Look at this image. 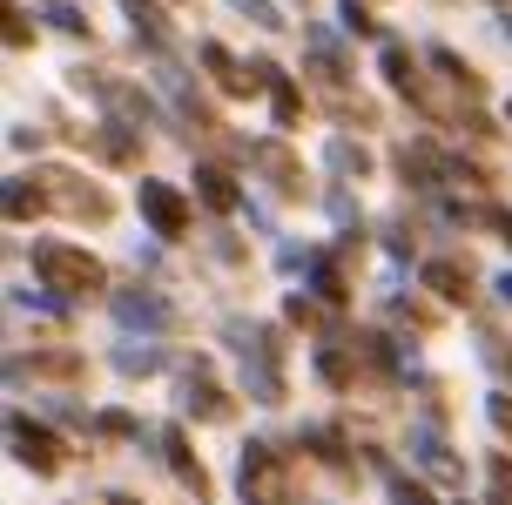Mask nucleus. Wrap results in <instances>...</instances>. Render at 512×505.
<instances>
[{
  "mask_svg": "<svg viewBox=\"0 0 512 505\" xmlns=\"http://www.w3.org/2000/svg\"><path fill=\"white\" fill-rule=\"evenodd\" d=\"M34 277L48 283V290H61V297H95L102 290V263L88 250H75V243H34Z\"/></svg>",
  "mask_w": 512,
  "mask_h": 505,
  "instance_id": "nucleus-1",
  "label": "nucleus"
},
{
  "mask_svg": "<svg viewBox=\"0 0 512 505\" xmlns=\"http://www.w3.org/2000/svg\"><path fill=\"white\" fill-rule=\"evenodd\" d=\"M196 189H203L209 209H236V182L223 176V169H196Z\"/></svg>",
  "mask_w": 512,
  "mask_h": 505,
  "instance_id": "nucleus-12",
  "label": "nucleus"
},
{
  "mask_svg": "<svg viewBox=\"0 0 512 505\" xmlns=\"http://www.w3.org/2000/svg\"><path fill=\"white\" fill-rule=\"evenodd\" d=\"M7 41H14V48H27V41H34V34H27V14L14 7V0H7Z\"/></svg>",
  "mask_w": 512,
  "mask_h": 505,
  "instance_id": "nucleus-16",
  "label": "nucleus"
},
{
  "mask_svg": "<svg viewBox=\"0 0 512 505\" xmlns=\"http://www.w3.org/2000/svg\"><path fill=\"white\" fill-rule=\"evenodd\" d=\"M425 283L445 303H472V270H459V263H425Z\"/></svg>",
  "mask_w": 512,
  "mask_h": 505,
  "instance_id": "nucleus-7",
  "label": "nucleus"
},
{
  "mask_svg": "<svg viewBox=\"0 0 512 505\" xmlns=\"http://www.w3.org/2000/svg\"><path fill=\"white\" fill-rule=\"evenodd\" d=\"M34 182L54 196V209H68V216H81V223H108V216H115V202H108L88 176H75V169H41Z\"/></svg>",
  "mask_w": 512,
  "mask_h": 505,
  "instance_id": "nucleus-3",
  "label": "nucleus"
},
{
  "mask_svg": "<svg viewBox=\"0 0 512 505\" xmlns=\"http://www.w3.org/2000/svg\"><path fill=\"white\" fill-rule=\"evenodd\" d=\"M391 499H398V505H432V499H425V492H418V485H405V479L391 485Z\"/></svg>",
  "mask_w": 512,
  "mask_h": 505,
  "instance_id": "nucleus-18",
  "label": "nucleus"
},
{
  "mask_svg": "<svg viewBox=\"0 0 512 505\" xmlns=\"http://www.w3.org/2000/svg\"><path fill=\"white\" fill-rule=\"evenodd\" d=\"M432 68H438V75H445V81H452V88H459L465 101L479 95V75H472V68H465V61H459V54H452V48H432Z\"/></svg>",
  "mask_w": 512,
  "mask_h": 505,
  "instance_id": "nucleus-9",
  "label": "nucleus"
},
{
  "mask_svg": "<svg viewBox=\"0 0 512 505\" xmlns=\"http://www.w3.org/2000/svg\"><path fill=\"white\" fill-rule=\"evenodd\" d=\"M34 189H41V182H34ZM34 189H27V182H14V189H7V216H14V223H21V216H41V209H48V196H34Z\"/></svg>",
  "mask_w": 512,
  "mask_h": 505,
  "instance_id": "nucleus-13",
  "label": "nucleus"
},
{
  "mask_svg": "<svg viewBox=\"0 0 512 505\" xmlns=\"http://www.w3.org/2000/svg\"><path fill=\"white\" fill-rule=\"evenodd\" d=\"M34 371H41V378H75L81 364H75V351H41V357H34Z\"/></svg>",
  "mask_w": 512,
  "mask_h": 505,
  "instance_id": "nucleus-14",
  "label": "nucleus"
},
{
  "mask_svg": "<svg viewBox=\"0 0 512 505\" xmlns=\"http://www.w3.org/2000/svg\"><path fill=\"white\" fill-rule=\"evenodd\" d=\"M506 297H512V277H506Z\"/></svg>",
  "mask_w": 512,
  "mask_h": 505,
  "instance_id": "nucleus-21",
  "label": "nucleus"
},
{
  "mask_svg": "<svg viewBox=\"0 0 512 505\" xmlns=\"http://www.w3.org/2000/svg\"><path fill=\"white\" fill-rule=\"evenodd\" d=\"M189 404H196V418H230V398L209 384V371H196V378H189Z\"/></svg>",
  "mask_w": 512,
  "mask_h": 505,
  "instance_id": "nucleus-8",
  "label": "nucleus"
},
{
  "mask_svg": "<svg viewBox=\"0 0 512 505\" xmlns=\"http://www.w3.org/2000/svg\"><path fill=\"white\" fill-rule=\"evenodd\" d=\"M162 445H169V465H176V479H182V485H196V499H203V492H209V479H203V465H196V458H189V445H182L176 431H169V438H162Z\"/></svg>",
  "mask_w": 512,
  "mask_h": 505,
  "instance_id": "nucleus-11",
  "label": "nucleus"
},
{
  "mask_svg": "<svg viewBox=\"0 0 512 505\" xmlns=\"http://www.w3.org/2000/svg\"><path fill=\"white\" fill-rule=\"evenodd\" d=\"M142 216H149L162 236H182V229H189V202H182V189H169V182H142Z\"/></svg>",
  "mask_w": 512,
  "mask_h": 505,
  "instance_id": "nucleus-4",
  "label": "nucleus"
},
{
  "mask_svg": "<svg viewBox=\"0 0 512 505\" xmlns=\"http://www.w3.org/2000/svg\"><path fill=\"white\" fill-rule=\"evenodd\" d=\"M203 68L216 75V88H223V95H256V88H250V68H236V61L216 48V41L203 48Z\"/></svg>",
  "mask_w": 512,
  "mask_h": 505,
  "instance_id": "nucleus-6",
  "label": "nucleus"
},
{
  "mask_svg": "<svg viewBox=\"0 0 512 505\" xmlns=\"http://www.w3.org/2000/svg\"><path fill=\"white\" fill-rule=\"evenodd\" d=\"M243 499L250 505H297V479L270 445H250L243 452Z\"/></svg>",
  "mask_w": 512,
  "mask_h": 505,
  "instance_id": "nucleus-2",
  "label": "nucleus"
},
{
  "mask_svg": "<svg viewBox=\"0 0 512 505\" xmlns=\"http://www.w3.org/2000/svg\"><path fill=\"white\" fill-rule=\"evenodd\" d=\"M14 458H27L34 472H61V445L41 425H27V418H14Z\"/></svg>",
  "mask_w": 512,
  "mask_h": 505,
  "instance_id": "nucleus-5",
  "label": "nucleus"
},
{
  "mask_svg": "<svg viewBox=\"0 0 512 505\" xmlns=\"http://www.w3.org/2000/svg\"><path fill=\"white\" fill-rule=\"evenodd\" d=\"M122 14H128V21H135V27H142L149 41H169V14H162L155 0H122Z\"/></svg>",
  "mask_w": 512,
  "mask_h": 505,
  "instance_id": "nucleus-10",
  "label": "nucleus"
},
{
  "mask_svg": "<svg viewBox=\"0 0 512 505\" xmlns=\"http://www.w3.org/2000/svg\"><path fill=\"white\" fill-rule=\"evenodd\" d=\"M344 21H351V27H358V34H378V21H371V14H364V7H358V0H344Z\"/></svg>",
  "mask_w": 512,
  "mask_h": 505,
  "instance_id": "nucleus-17",
  "label": "nucleus"
},
{
  "mask_svg": "<svg viewBox=\"0 0 512 505\" xmlns=\"http://www.w3.org/2000/svg\"><path fill=\"white\" fill-rule=\"evenodd\" d=\"M492 229H499V236L512 243V216H506V209H492Z\"/></svg>",
  "mask_w": 512,
  "mask_h": 505,
  "instance_id": "nucleus-20",
  "label": "nucleus"
},
{
  "mask_svg": "<svg viewBox=\"0 0 512 505\" xmlns=\"http://www.w3.org/2000/svg\"><path fill=\"white\" fill-rule=\"evenodd\" d=\"M492 492H499V505H512V458H492Z\"/></svg>",
  "mask_w": 512,
  "mask_h": 505,
  "instance_id": "nucleus-15",
  "label": "nucleus"
},
{
  "mask_svg": "<svg viewBox=\"0 0 512 505\" xmlns=\"http://www.w3.org/2000/svg\"><path fill=\"white\" fill-rule=\"evenodd\" d=\"M492 425H499V431L512 438V398H492Z\"/></svg>",
  "mask_w": 512,
  "mask_h": 505,
  "instance_id": "nucleus-19",
  "label": "nucleus"
}]
</instances>
